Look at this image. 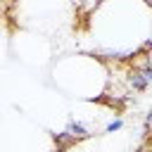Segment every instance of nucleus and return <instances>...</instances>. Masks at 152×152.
I'll list each match as a JSON object with an SVG mask.
<instances>
[{
    "instance_id": "nucleus-1",
    "label": "nucleus",
    "mask_w": 152,
    "mask_h": 152,
    "mask_svg": "<svg viewBox=\"0 0 152 152\" xmlns=\"http://www.w3.org/2000/svg\"><path fill=\"white\" fill-rule=\"evenodd\" d=\"M152 83V66H147V69H128V74H126V86H128V90H133V93H142V90H147V86Z\"/></svg>"
},
{
    "instance_id": "nucleus-2",
    "label": "nucleus",
    "mask_w": 152,
    "mask_h": 152,
    "mask_svg": "<svg viewBox=\"0 0 152 152\" xmlns=\"http://www.w3.org/2000/svg\"><path fill=\"white\" fill-rule=\"evenodd\" d=\"M66 131H69L76 140H86V138H90V135H93V131H90L81 119H74V116H69V119H66Z\"/></svg>"
},
{
    "instance_id": "nucleus-3",
    "label": "nucleus",
    "mask_w": 152,
    "mask_h": 152,
    "mask_svg": "<svg viewBox=\"0 0 152 152\" xmlns=\"http://www.w3.org/2000/svg\"><path fill=\"white\" fill-rule=\"evenodd\" d=\"M121 128H124V119H112L104 126V133H114V131H121Z\"/></svg>"
},
{
    "instance_id": "nucleus-4",
    "label": "nucleus",
    "mask_w": 152,
    "mask_h": 152,
    "mask_svg": "<svg viewBox=\"0 0 152 152\" xmlns=\"http://www.w3.org/2000/svg\"><path fill=\"white\" fill-rule=\"evenodd\" d=\"M150 66H152V50H150Z\"/></svg>"
}]
</instances>
